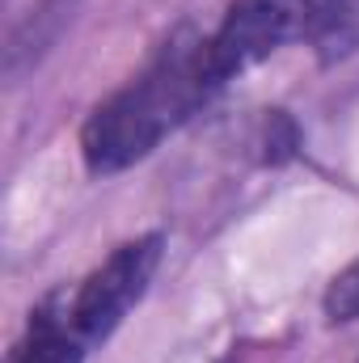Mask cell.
Masks as SVG:
<instances>
[{
    "label": "cell",
    "instance_id": "5b68a950",
    "mask_svg": "<svg viewBox=\"0 0 359 363\" xmlns=\"http://www.w3.org/2000/svg\"><path fill=\"white\" fill-rule=\"evenodd\" d=\"M72 9L77 0H30L9 13V26H4V77L9 81L30 72L55 47V38L72 21Z\"/></svg>",
    "mask_w": 359,
    "mask_h": 363
},
{
    "label": "cell",
    "instance_id": "277c9868",
    "mask_svg": "<svg viewBox=\"0 0 359 363\" xmlns=\"http://www.w3.org/2000/svg\"><path fill=\"white\" fill-rule=\"evenodd\" d=\"M85 355H89V342L81 338V330L64 308V287H55L30 308L26 330L4 363H85Z\"/></svg>",
    "mask_w": 359,
    "mask_h": 363
},
{
    "label": "cell",
    "instance_id": "6da1fadb",
    "mask_svg": "<svg viewBox=\"0 0 359 363\" xmlns=\"http://www.w3.org/2000/svg\"><path fill=\"white\" fill-rule=\"evenodd\" d=\"M220 89L224 81L211 60V34L178 26L123 89H114L89 110L81 127L85 169L93 178L131 169L186 118H194Z\"/></svg>",
    "mask_w": 359,
    "mask_h": 363
},
{
    "label": "cell",
    "instance_id": "7a4b0ae2",
    "mask_svg": "<svg viewBox=\"0 0 359 363\" xmlns=\"http://www.w3.org/2000/svg\"><path fill=\"white\" fill-rule=\"evenodd\" d=\"M338 0H233L211 30V60L228 85L287 43H317Z\"/></svg>",
    "mask_w": 359,
    "mask_h": 363
},
{
    "label": "cell",
    "instance_id": "52a82bcc",
    "mask_svg": "<svg viewBox=\"0 0 359 363\" xmlns=\"http://www.w3.org/2000/svg\"><path fill=\"white\" fill-rule=\"evenodd\" d=\"M321 308H326V317H330L334 325H355L359 321V258L347 271H338L330 279Z\"/></svg>",
    "mask_w": 359,
    "mask_h": 363
},
{
    "label": "cell",
    "instance_id": "8992f818",
    "mask_svg": "<svg viewBox=\"0 0 359 363\" xmlns=\"http://www.w3.org/2000/svg\"><path fill=\"white\" fill-rule=\"evenodd\" d=\"M313 47H317L321 64H338V60L355 55L359 51V0H338L334 4V13H330V21H326V30L317 34Z\"/></svg>",
    "mask_w": 359,
    "mask_h": 363
},
{
    "label": "cell",
    "instance_id": "3957f363",
    "mask_svg": "<svg viewBox=\"0 0 359 363\" xmlns=\"http://www.w3.org/2000/svg\"><path fill=\"white\" fill-rule=\"evenodd\" d=\"M161 254H165V237L161 233H144L136 241H123L77 287H64V308H68L72 325L81 330V338L89 347L110 338L123 325V317L144 300L153 274L161 267Z\"/></svg>",
    "mask_w": 359,
    "mask_h": 363
}]
</instances>
